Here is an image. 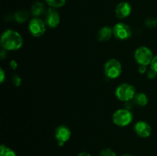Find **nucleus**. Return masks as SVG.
Masks as SVG:
<instances>
[{
  "mask_svg": "<svg viewBox=\"0 0 157 156\" xmlns=\"http://www.w3.org/2000/svg\"><path fill=\"white\" fill-rule=\"evenodd\" d=\"M78 156H91L90 154H89L88 152H86V151H84V152H81L78 154Z\"/></svg>",
  "mask_w": 157,
  "mask_h": 156,
  "instance_id": "obj_26",
  "label": "nucleus"
},
{
  "mask_svg": "<svg viewBox=\"0 0 157 156\" xmlns=\"http://www.w3.org/2000/svg\"><path fill=\"white\" fill-rule=\"evenodd\" d=\"M6 73H5L4 70H3L2 68H1L0 69V83H1V84H3V82H4L5 80H6Z\"/></svg>",
  "mask_w": 157,
  "mask_h": 156,
  "instance_id": "obj_24",
  "label": "nucleus"
},
{
  "mask_svg": "<svg viewBox=\"0 0 157 156\" xmlns=\"http://www.w3.org/2000/svg\"><path fill=\"white\" fill-rule=\"evenodd\" d=\"M147 66L146 65H139L138 67V72H139L140 74H144V73H147Z\"/></svg>",
  "mask_w": 157,
  "mask_h": 156,
  "instance_id": "obj_23",
  "label": "nucleus"
},
{
  "mask_svg": "<svg viewBox=\"0 0 157 156\" xmlns=\"http://www.w3.org/2000/svg\"><path fill=\"white\" fill-rule=\"evenodd\" d=\"M9 66H10V68L12 69V70H16L18 68V63L14 61V60H12L9 63Z\"/></svg>",
  "mask_w": 157,
  "mask_h": 156,
  "instance_id": "obj_25",
  "label": "nucleus"
},
{
  "mask_svg": "<svg viewBox=\"0 0 157 156\" xmlns=\"http://www.w3.org/2000/svg\"><path fill=\"white\" fill-rule=\"evenodd\" d=\"M45 21H43L40 18H33L30 20L29 23V31L32 36L35 38H39L44 35L46 32Z\"/></svg>",
  "mask_w": 157,
  "mask_h": 156,
  "instance_id": "obj_6",
  "label": "nucleus"
},
{
  "mask_svg": "<svg viewBox=\"0 0 157 156\" xmlns=\"http://www.w3.org/2000/svg\"><path fill=\"white\" fill-rule=\"evenodd\" d=\"M145 24L149 28H155L157 26V19L156 18H150L146 20Z\"/></svg>",
  "mask_w": 157,
  "mask_h": 156,
  "instance_id": "obj_19",
  "label": "nucleus"
},
{
  "mask_svg": "<svg viewBox=\"0 0 157 156\" xmlns=\"http://www.w3.org/2000/svg\"><path fill=\"white\" fill-rule=\"evenodd\" d=\"M150 68L154 70L157 73V55L154 56V58H153V61H152L151 64H150Z\"/></svg>",
  "mask_w": 157,
  "mask_h": 156,
  "instance_id": "obj_21",
  "label": "nucleus"
},
{
  "mask_svg": "<svg viewBox=\"0 0 157 156\" xmlns=\"http://www.w3.org/2000/svg\"><path fill=\"white\" fill-rule=\"evenodd\" d=\"M147 77H148L150 80L155 79L157 76V73L154 71V70H152L151 68H150V70H149L148 71H147Z\"/></svg>",
  "mask_w": 157,
  "mask_h": 156,
  "instance_id": "obj_22",
  "label": "nucleus"
},
{
  "mask_svg": "<svg viewBox=\"0 0 157 156\" xmlns=\"http://www.w3.org/2000/svg\"><path fill=\"white\" fill-rule=\"evenodd\" d=\"M71 136V132L70 128L66 125H59L55 129V139L60 147L63 146L70 139Z\"/></svg>",
  "mask_w": 157,
  "mask_h": 156,
  "instance_id": "obj_8",
  "label": "nucleus"
},
{
  "mask_svg": "<svg viewBox=\"0 0 157 156\" xmlns=\"http://www.w3.org/2000/svg\"><path fill=\"white\" fill-rule=\"evenodd\" d=\"M113 36L121 41L128 40L132 36L131 28L128 24L123 22H118L113 27Z\"/></svg>",
  "mask_w": 157,
  "mask_h": 156,
  "instance_id": "obj_7",
  "label": "nucleus"
},
{
  "mask_svg": "<svg viewBox=\"0 0 157 156\" xmlns=\"http://www.w3.org/2000/svg\"><path fill=\"white\" fill-rule=\"evenodd\" d=\"M153 58V51L147 46H140L134 52L135 61L139 65H150Z\"/></svg>",
  "mask_w": 157,
  "mask_h": 156,
  "instance_id": "obj_5",
  "label": "nucleus"
},
{
  "mask_svg": "<svg viewBox=\"0 0 157 156\" xmlns=\"http://www.w3.org/2000/svg\"><path fill=\"white\" fill-rule=\"evenodd\" d=\"M0 156H16V153L12 148H8L6 145L0 146Z\"/></svg>",
  "mask_w": 157,
  "mask_h": 156,
  "instance_id": "obj_16",
  "label": "nucleus"
},
{
  "mask_svg": "<svg viewBox=\"0 0 157 156\" xmlns=\"http://www.w3.org/2000/svg\"><path fill=\"white\" fill-rule=\"evenodd\" d=\"M12 82L16 87H19L21 84V79L18 75H14L12 76Z\"/></svg>",
  "mask_w": 157,
  "mask_h": 156,
  "instance_id": "obj_20",
  "label": "nucleus"
},
{
  "mask_svg": "<svg viewBox=\"0 0 157 156\" xmlns=\"http://www.w3.org/2000/svg\"><path fill=\"white\" fill-rule=\"evenodd\" d=\"M113 35V28L110 26H104L98 31V39L101 42H107Z\"/></svg>",
  "mask_w": 157,
  "mask_h": 156,
  "instance_id": "obj_12",
  "label": "nucleus"
},
{
  "mask_svg": "<svg viewBox=\"0 0 157 156\" xmlns=\"http://www.w3.org/2000/svg\"><path fill=\"white\" fill-rule=\"evenodd\" d=\"M45 2L51 8L54 9L63 7L66 3V0H45Z\"/></svg>",
  "mask_w": 157,
  "mask_h": 156,
  "instance_id": "obj_17",
  "label": "nucleus"
},
{
  "mask_svg": "<svg viewBox=\"0 0 157 156\" xmlns=\"http://www.w3.org/2000/svg\"><path fill=\"white\" fill-rule=\"evenodd\" d=\"M136 94V88L128 83L120 84L115 90V96L122 102L132 101Z\"/></svg>",
  "mask_w": 157,
  "mask_h": 156,
  "instance_id": "obj_2",
  "label": "nucleus"
},
{
  "mask_svg": "<svg viewBox=\"0 0 157 156\" xmlns=\"http://www.w3.org/2000/svg\"><path fill=\"white\" fill-rule=\"evenodd\" d=\"M132 12V7L127 2H121L115 9V14L119 19H124L130 16Z\"/></svg>",
  "mask_w": 157,
  "mask_h": 156,
  "instance_id": "obj_11",
  "label": "nucleus"
},
{
  "mask_svg": "<svg viewBox=\"0 0 157 156\" xmlns=\"http://www.w3.org/2000/svg\"><path fill=\"white\" fill-rule=\"evenodd\" d=\"M0 43L4 50L14 51L19 50L22 47L24 41L18 32L13 29H7L2 35Z\"/></svg>",
  "mask_w": 157,
  "mask_h": 156,
  "instance_id": "obj_1",
  "label": "nucleus"
},
{
  "mask_svg": "<svg viewBox=\"0 0 157 156\" xmlns=\"http://www.w3.org/2000/svg\"><path fill=\"white\" fill-rule=\"evenodd\" d=\"M133 113L127 108L116 110L112 116L113 123L120 127H125L130 125L133 121Z\"/></svg>",
  "mask_w": 157,
  "mask_h": 156,
  "instance_id": "obj_3",
  "label": "nucleus"
},
{
  "mask_svg": "<svg viewBox=\"0 0 157 156\" xmlns=\"http://www.w3.org/2000/svg\"><path fill=\"white\" fill-rule=\"evenodd\" d=\"M134 131L141 138L150 137L152 133V128L148 122L145 121H138L134 125Z\"/></svg>",
  "mask_w": 157,
  "mask_h": 156,
  "instance_id": "obj_10",
  "label": "nucleus"
},
{
  "mask_svg": "<svg viewBox=\"0 0 157 156\" xmlns=\"http://www.w3.org/2000/svg\"><path fill=\"white\" fill-rule=\"evenodd\" d=\"M104 73L109 79H116L122 73L121 63L116 58H110L105 63L104 67Z\"/></svg>",
  "mask_w": 157,
  "mask_h": 156,
  "instance_id": "obj_4",
  "label": "nucleus"
},
{
  "mask_svg": "<svg viewBox=\"0 0 157 156\" xmlns=\"http://www.w3.org/2000/svg\"><path fill=\"white\" fill-rule=\"evenodd\" d=\"M133 101L134 102V104H136V105L141 107H144L148 104L149 99L148 96L144 93H138L135 95Z\"/></svg>",
  "mask_w": 157,
  "mask_h": 156,
  "instance_id": "obj_14",
  "label": "nucleus"
},
{
  "mask_svg": "<svg viewBox=\"0 0 157 156\" xmlns=\"http://www.w3.org/2000/svg\"><path fill=\"white\" fill-rule=\"evenodd\" d=\"M45 23L47 26L51 28H55L58 27L61 21L59 12L57 11V9L49 8L45 13Z\"/></svg>",
  "mask_w": 157,
  "mask_h": 156,
  "instance_id": "obj_9",
  "label": "nucleus"
},
{
  "mask_svg": "<svg viewBox=\"0 0 157 156\" xmlns=\"http://www.w3.org/2000/svg\"><path fill=\"white\" fill-rule=\"evenodd\" d=\"M15 20L18 23H24L29 18V13L26 10H18L14 15Z\"/></svg>",
  "mask_w": 157,
  "mask_h": 156,
  "instance_id": "obj_15",
  "label": "nucleus"
},
{
  "mask_svg": "<svg viewBox=\"0 0 157 156\" xmlns=\"http://www.w3.org/2000/svg\"><path fill=\"white\" fill-rule=\"evenodd\" d=\"M99 156H117V154L110 148H104L100 151Z\"/></svg>",
  "mask_w": 157,
  "mask_h": 156,
  "instance_id": "obj_18",
  "label": "nucleus"
},
{
  "mask_svg": "<svg viewBox=\"0 0 157 156\" xmlns=\"http://www.w3.org/2000/svg\"><path fill=\"white\" fill-rule=\"evenodd\" d=\"M121 156H132L131 154H123V155H121Z\"/></svg>",
  "mask_w": 157,
  "mask_h": 156,
  "instance_id": "obj_27",
  "label": "nucleus"
},
{
  "mask_svg": "<svg viewBox=\"0 0 157 156\" xmlns=\"http://www.w3.org/2000/svg\"><path fill=\"white\" fill-rule=\"evenodd\" d=\"M44 5L41 2H35L31 8V12L34 18H39L44 13Z\"/></svg>",
  "mask_w": 157,
  "mask_h": 156,
  "instance_id": "obj_13",
  "label": "nucleus"
}]
</instances>
